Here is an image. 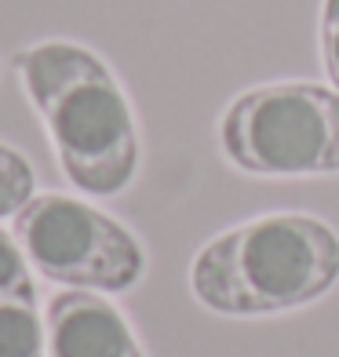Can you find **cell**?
Instances as JSON below:
<instances>
[{"label": "cell", "instance_id": "6", "mask_svg": "<svg viewBox=\"0 0 339 357\" xmlns=\"http://www.w3.org/2000/svg\"><path fill=\"white\" fill-rule=\"evenodd\" d=\"M0 357H47V324L37 288L0 299Z\"/></svg>", "mask_w": 339, "mask_h": 357}, {"label": "cell", "instance_id": "3", "mask_svg": "<svg viewBox=\"0 0 339 357\" xmlns=\"http://www.w3.org/2000/svg\"><path fill=\"white\" fill-rule=\"evenodd\" d=\"M219 150L255 178L339 175V91L314 80L241 91L219 117Z\"/></svg>", "mask_w": 339, "mask_h": 357}, {"label": "cell", "instance_id": "7", "mask_svg": "<svg viewBox=\"0 0 339 357\" xmlns=\"http://www.w3.org/2000/svg\"><path fill=\"white\" fill-rule=\"evenodd\" d=\"M37 193V172L29 157L0 142V219H11Z\"/></svg>", "mask_w": 339, "mask_h": 357}, {"label": "cell", "instance_id": "5", "mask_svg": "<svg viewBox=\"0 0 339 357\" xmlns=\"http://www.w3.org/2000/svg\"><path fill=\"white\" fill-rule=\"evenodd\" d=\"M44 324L47 357H146L128 317L99 291H59Z\"/></svg>", "mask_w": 339, "mask_h": 357}, {"label": "cell", "instance_id": "4", "mask_svg": "<svg viewBox=\"0 0 339 357\" xmlns=\"http://www.w3.org/2000/svg\"><path fill=\"white\" fill-rule=\"evenodd\" d=\"M11 234L40 278L77 291L121 296L146 278V248L121 219L73 193H33Z\"/></svg>", "mask_w": 339, "mask_h": 357}, {"label": "cell", "instance_id": "2", "mask_svg": "<svg viewBox=\"0 0 339 357\" xmlns=\"http://www.w3.org/2000/svg\"><path fill=\"white\" fill-rule=\"evenodd\" d=\"M339 284V234L306 212H266L216 234L190 263V291L223 317H273Z\"/></svg>", "mask_w": 339, "mask_h": 357}, {"label": "cell", "instance_id": "9", "mask_svg": "<svg viewBox=\"0 0 339 357\" xmlns=\"http://www.w3.org/2000/svg\"><path fill=\"white\" fill-rule=\"evenodd\" d=\"M317 44H321V66H325L329 84L339 91V0H321Z\"/></svg>", "mask_w": 339, "mask_h": 357}, {"label": "cell", "instance_id": "1", "mask_svg": "<svg viewBox=\"0 0 339 357\" xmlns=\"http://www.w3.org/2000/svg\"><path fill=\"white\" fill-rule=\"evenodd\" d=\"M15 73L70 186L88 197H117L135 183L142 168L139 121L106 59L52 37L22 47Z\"/></svg>", "mask_w": 339, "mask_h": 357}, {"label": "cell", "instance_id": "8", "mask_svg": "<svg viewBox=\"0 0 339 357\" xmlns=\"http://www.w3.org/2000/svg\"><path fill=\"white\" fill-rule=\"evenodd\" d=\"M19 291H33V266L19 248L15 234L0 226V299L19 296Z\"/></svg>", "mask_w": 339, "mask_h": 357}]
</instances>
